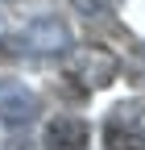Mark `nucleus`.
<instances>
[{
    "label": "nucleus",
    "instance_id": "f257e3e1",
    "mask_svg": "<svg viewBox=\"0 0 145 150\" xmlns=\"http://www.w3.org/2000/svg\"><path fill=\"white\" fill-rule=\"evenodd\" d=\"M4 46L13 54H33V59L66 54L70 50V29H66V21H58V17H33L21 33L4 38Z\"/></svg>",
    "mask_w": 145,
    "mask_h": 150
},
{
    "label": "nucleus",
    "instance_id": "f03ea898",
    "mask_svg": "<svg viewBox=\"0 0 145 150\" xmlns=\"http://www.w3.org/2000/svg\"><path fill=\"white\" fill-rule=\"evenodd\" d=\"M120 71V59L104 46H79L75 54L66 59V75L79 79L83 88H108Z\"/></svg>",
    "mask_w": 145,
    "mask_h": 150
},
{
    "label": "nucleus",
    "instance_id": "7ed1b4c3",
    "mask_svg": "<svg viewBox=\"0 0 145 150\" xmlns=\"http://www.w3.org/2000/svg\"><path fill=\"white\" fill-rule=\"evenodd\" d=\"M104 146L108 150H145V108L120 104L104 125Z\"/></svg>",
    "mask_w": 145,
    "mask_h": 150
},
{
    "label": "nucleus",
    "instance_id": "20e7f679",
    "mask_svg": "<svg viewBox=\"0 0 145 150\" xmlns=\"http://www.w3.org/2000/svg\"><path fill=\"white\" fill-rule=\"evenodd\" d=\"M38 92L25 88L21 79H0V121L4 125H29L33 117H38Z\"/></svg>",
    "mask_w": 145,
    "mask_h": 150
},
{
    "label": "nucleus",
    "instance_id": "39448f33",
    "mask_svg": "<svg viewBox=\"0 0 145 150\" xmlns=\"http://www.w3.org/2000/svg\"><path fill=\"white\" fill-rule=\"evenodd\" d=\"M42 146L46 150H87V121L70 117V112H58L54 121H46Z\"/></svg>",
    "mask_w": 145,
    "mask_h": 150
},
{
    "label": "nucleus",
    "instance_id": "423d86ee",
    "mask_svg": "<svg viewBox=\"0 0 145 150\" xmlns=\"http://www.w3.org/2000/svg\"><path fill=\"white\" fill-rule=\"evenodd\" d=\"M75 8H83L87 17H104V13H112L116 8V0H70Z\"/></svg>",
    "mask_w": 145,
    "mask_h": 150
},
{
    "label": "nucleus",
    "instance_id": "0eeeda50",
    "mask_svg": "<svg viewBox=\"0 0 145 150\" xmlns=\"http://www.w3.org/2000/svg\"><path fill=\"white\" fill-rule=\"evenodd\" d=\"M8 150H21V146H17V142H13V146H8ZM25 150H29V146H25Z\"/></svg>",
    "mask_w": 145,
    "mask_h": 150
}]
</instances>
